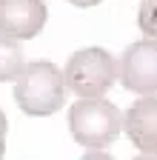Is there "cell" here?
Masks as SVG:
<instances>
[{"label": "cell", "mask_w": 157, "mask_h": 160, "mask_svg": "<svg viewBox=\"0 0 157 160\" xmlns=\"http://www.w3.org/2000/svg\"><path fill=\"white\" fill-rule=\"evenodd\" d=\"M26 60H23V49L14 37L0 34V83L6 80H17V74L23 72Z\"/></svg>", "instance_id": "52a82bcc"}, {"label": "cell", "mask_w": 157, "mask_h": 160, "mask_svg": "<svg viewBox=\"0 0 157 160\" xmlns=\"http://www.w3.org/2000/svg\"><path fill=\"white\" fill-rule=\"evenodd\" d=\"M14 100L32 117H49L66 100V80L63 72L49 60H34L23 66L14 83Z\"/></svg>", "instance_id": "6da1fadb"}, {"label": "cell", "mask_w": 157, "mask_h": 160, "mask_svg": "<svg viewBox=\"0 0 157 160\" xmlns=\"http://www.w3.org/2000/svg\"><path fill=\"white\" fill-rule=\"evenodd\" d=\"M80 160H114V157H111V154H106L103 149H89Z\"/></svg>", "instance_id": "30bf717a"}, {"label": "cell", "mask_w": 157, "mask_h": 160, "mask_svg": "<svg viewBox=\"0 0 157 160\" xmlns=\"http://www.w3.org/2000/svg\"><path fill=\"white\" fill-rule=\"evenodd\" d=\"M71 137L83 149H106L123 132V114L103 97H77L69 112Z\"/></svg>", "instance_id": "7a4b0ae2"}, {"label": "cell", "mask_w": 157, "mask_h": 160, "mask_svg": "<svg viewBox=\"0 0 157 160\" xmlns=\"http://www.w3.org/2000/svg\"><path fill=\"white\" fill-rule=\"evenodd\" d=\"M117 80L129 92L157 94V37H143L126 46L117 63Z\"/></svg>", "instance_id": "277c9868"}, {"label": "cell", "mask_w": 157, "mask_h": 160, "mask_svg": "<svg viewBox=\"0 0 157 160\" xmlns=\"http://www.w3.org/2000/svg\"><path fill=\"white\" fill-rule=\"evenodd\" d=\"M126 137L140 149V154H157V97L143 94L123 114Z\"/></svg>", "instance_id": "8992f818"}, {"label": "cell", "mask_w": 157, "mask_h": 160, "mask_svg": "<svg viewBox=\"0 0 157 160\" xmlns=\"http://www.w3.org/2000/svg\"><path fill=\"white\" fill-rule=\"evenodd\" d=\"M63 80L66 89H71L77 97H103L117 80V60L100 46L80 49L69 57Z\"/></svg>", "instance_id": "3957f363"}, {"label": "cell", "mask_w": 157, "mask_h": 160, "mask_svg": "<svg viewBox=\"0 0 157 160\" xmlns=\"http://www.w3.org/2000/svg\"><path fill=\"white\" fill-rule=\"evenodd\" d=\"M6 132H9V120L0 109V160H3V152H6Z\"/></svg>", "instance_id": "9c48e42d"}, {"label": "cell", "mask_w": 157, "mask_h": 160, "mask_svg": "<svg viewBox=\"0 0 157 160\" xmlns=\"http://www.w3.org/2000/svg\"><path fill=\"white\" fill-rule=\"evenodd\" d=\"M137 26H140V32L146 37H157V0H140Z\"/></svg>", "instance_id": "ba28073f"}, {"label": "cell", "mask_w": 157, "mask_h": 160, "mask_svg": "<svg viewBox=\"0 0 157 160\" xmlns=\"http://www.w3.org/2000/svg\"><path fill=\"white\" fill-rule=\"evenodd\" d=\"M71 6H77V9H91V6H97V3H103V0H69Z\"/></svg>", "instance_id": "8fae6325"}, {"label": "cell", "mask_w": 157, "mask_h": 160, "mask_svg": "<svg viewBox=\"0 0 157 160\" xmlns=\"http://www.w3.org/2000/svg\"><path fill=\"white\" fill-rule=\"evenodd\" d=\"M134 160H157V154H140V157H134Z\"/></svg>", "instance_id": "7c38bea8"}, {"label": "cell", "mask_w": 157, "mask_h": 160, "mask_svg": "<svg viewBox=\"0 0 157 160\" xmlns=\"http://www.w3.org/2000/svg\"><path fill=\"white\" fill-rule=\"evenodd\" d=\"M46 3L43 0H0V34L14 40H32L46 26Z\"/></svg>", "instance_id": "5b68a950"}]
</instances>
